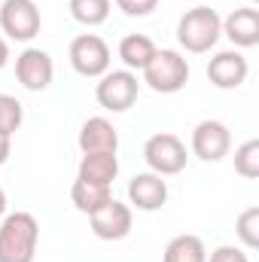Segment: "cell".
<instances>
[{
    "label": "cell",
    "instance_id": "obj_14",
    "mask_svg": "<svg viewBox=\"0 0 259 262\" xmlns=\"http://www.w3.org/2000/svg\"><path fill=\"white\" fill-rule=\"evenodd\" d=\"M116 146H119V134L101 116L89 119L79 131V149L82 152H116Z\"/></svg>",
    "mask_w": 259,
    "mask_h": 262
},
{
    "label": "cell",
    "instance_id": "obj_5",
    "mask_svg": "<svg viewBox=\"0 0 259 262\" xmlns=\"http://www.w3.org/2000/svg\"><path fill=\"white\" fill-rule=\"evenodd\" d=\"M70 64L82 76H101L110 67V46L98 34H79L70 43Z\"/></svg>",
    "mask_w": 259,
    "mask_h": 262
},
{
    "label": "cell",
    "instance_id": "obj_19",
    "mask_svg": "<svg viewBox=\"0 0 259 262\" xmlns=\"http://www.w3.org/2000/svg\"><path fill=\"white\" fill-rule=\"evenodd\" d=\"M73 18L82 25H101L110 15V0H70L67 3Z\"/></svg>",
    "mask_w": 259,
    "mask_h": 262
},
{
    "label": "cell",
    "instance_id": "obj_10",
    "mask_svg": "<svg viewBox=\"0 0 259 262\" xmlns=\"http://www.w3.org/2000/svg\"><path fill=\"white\" fill-rule=\"evenodd\" d=\"M52 58L43 52V49H25L15 61V76L25 89L31 92H43L49 82H52Z\"/></svg>",
    "mask_w": 259,
    "mask_h": 262
},
{
    "label": "cell",
    "instance_id": "obj_16",
    "mask_svg": "<svg viewBox=\"0 0 259 262\" xmlns=\"http://www.w3.org/2000/svg\"><path fill=\"white\" fill-rule=\"evenodd\" d=\"M70 198H73V204L82 213H95L98 207H104L113 195H110V186L107 183H89V180H79L76 177V183L70 189Z\"/></svg>",
    "mask_w": 259,
    "mask_h": 262
},
{
    "label": "cell",
    "instance_id": "obj_21",
    "mask_svg": "<svg viewBox=\"0 0 259 262\" xmlns=\"http://www.w3.org/2000/svg\"><path fill=\"white\" fill-rule=\"evenodd\" d=\"M21 125V104L12 95H0V134H12Z\"/></svg>",
    "mask_w": 259,
    "mask_h": 262
},
{
    "label": "cell",
    "instance_id": "obj_2",
    "mask_svg": "<svg viewBox=\"0 0 259 262\" xmlns=\"http://www.w3.org/2000/svg\"><path fill=\"white\" fill-rule=\"evenodd\" d=\"M220 31H223V21H220L217 9H210V6H192L180 18V25H177V40L189 52H207L220 40Z\"/></svg>",
    "mask_w": 259,
    "mask_h": 262
},
{
    "label": "cell",
    "instance_id": "obj_6",
    "mask_svg": "<svg viewBox=\"0 0 259 262\" xmlns=\"http://www.w3.org/2000/svg\"><path fill=\"white\" fill-rule=\"evenodd\" d=\"M95 95H98V104L104 110L122 113V110H128L131 104L137 101V76L131 70H113V73H107L98 82Z\"/></svg>",
    "mask_w": 259,
    "mask_h": 262
},
{
    "label": "cell",
    "instance_id": "obj_22",
    "mask_svg": "<svg viewBox=\"0 0 259 262\" xmlns=\"http://www.w3.org/2000/svg\"><path fill=\"white\" fill-rule=\"evenodd\" d=\"M238 238L247 247H259V207H247L238 216Z\"/></svg>",
    "mask_w": 259,
    "mask_h": 262
},
{
    "label": "cell",
    "instance_id": "obj_13",
    "mask_svg": "<svg viewBox=\"0 0 259 262\" xmlns=\"http://www.w3.org/2000/svg\"><path fill=\"white\" fill-rule=\"evenodd\" d=\"M226 37L235 43V46H256L259 43V12L250 6H241V9H232V15L226 18Z\"/></svg>",
    "mask_w": 259,
    "mask_h": 262
},
{
    "label": "cell",
    "instance_id": "obj_26",
    "mask_svg": "<svg viewBox=\"0 0 259 262\" xmlns=\"http://www.w3.org/2000/svg\"><path fill=\"white\" fill-rule=\"evenodd\" d=\"M6 58H9V49H6V43L0 40V67L6 64Z\"/></svg>",
    "mask_w": 259,
    "mask_h": 262
},
{
    "label": "cell",
    "instance_id": "obj_3",
    "mask_svg": "<svg viewBox=\"0 0 259 262\" xmlns=\"http://www.w3.org/2000/svg\"><path fill=\"white\" fill-rule=\"evenodd\" d=\"M143 79L153 92L171 95L189 82V64H186V58H180L171 49H156L153 58L143 64Z\"/></svg>",
    "mask_w": 259,
    "mask_h": 262
},
{
    "label": "cell",
    "instance_id": "obj_4",
    "mask_svg": "<svg viewBox=\"0 0 259 262\" xmlns=\"http://www.w3.org/2000/svg\"><path fill=\"white\" fill-rule=\"evenodd\" d=\"M143 159L156 174H180L186 168V146L177 134H153L143 146Z\"/></svg>",
    "mask_w": 259,
    "mask_h": 262
},
{
    "label": "cell",
    "instance_id": "obj_12",
    "mask_svg": "<svg viewBox=\"0 0 259 262\" xmlns=\"http://www.w3.org/2000/svg\"><path fill=\"white\" fill-rule=\"evenodd\" d=\"M128 198L140 210H159L168 201V186L159 174H134L128 183Z\"/></svg>",
    "mask_w": 259,
    "mask_h": 262
},
{
    "label": "cell",
    "instance_id": "obj_20",
    "mask_svg": "<svg viewBox=\"0 0 259 262\" xmlns=\"http://www.w3.org/2000/svg\"><path fill=\"white\" fill-rule=\"evenodd\" d=\"M235 171L247 180L259 177V140H247L235 152Z\"/></svg>",
    "mask_w": 259,
    "mask_h": 262
},
{
    "label": "cell",
    "instance_id": "obj_11",
    "mask_svg": "<svg viewBox=\"0 0 259 262\" xmlns=\"http://www.w3.org/2000/svg\"><path fill=\"white\" fill-rule=\"evenodd\" d=\"M207 79L217 89H238L247 79V58L241 52H220L207 64Z\"/></svg>",
    "mask_w": 259,
    "mask_h": 262
},
{
    "label": "cell",
    "instance_id": "obj_7",
    "mask_svg": "<svg viewBox=\"0 0 259 262\" xmlns=\"http://www.w3.org/2000/svg\"><path fill=\"white\" fill-rule=\"evenodd\" d=\"M0 28L12 40H31L40 31V9L34 0H3L0 6Z\"/></svg>",
    "mask_w": 259,
    "mask_h": 262
},
{
    "label": "cell",
    "instance_id": "obj_24",
    "mask_svg": "<svg viewBox=\"0 0 259 262\" xmlns=\"http://www.w3.org/2000/svg\"><path fill=\"white\" fill-rule=\"evenodd\" d=\"M207 262H250V259H247V253H241L238 247H217Z\"/></svg>",
    "mask_w": 259,
    "mask_h": 262
},
{
    "label": "cell",
    "instance_id": "obj_18",
    "mask_svg": "<svg viewBox=\"0 0 259 262\" xmlns=\"http://www.w3.org/2000/svg\"><path fill=\"white\" fill-rule=\"evenodd\" d=\"M165 262H204V244L195 235H177L165 247Z\"/></svg>",
    "mask_w": 259,
    "mask_h": 262
},
{
    "label": "cell",
    "instance_id": "obj_27",
    "mask_svg": "<svg viewBox=\"0 0 259 262\" xmlns=\"http://www.w3.org/2000/svg\"><path fill=\"white\" fill-rule=\"evenodd\" d=\"M6 210V195H3V189H0V213Z\"/></svg>",
    "mask_w": 259,
    "mask_h": 262
},
{
    "label": "cell",
    "instance_id": "obj_17",
    "mask_svg": "<svg viewBox=\"0 0 259 262\" xmlns=\"http://www.w3.org/2000/svg\"><path fill=\"white\" fill-rule=\"evenodd\" d=\"M153 52H156V43L143 34H128L119 43V58L128 67H137V70H143V64L153 58Z\"/></svg>",
    "mask_w": 259,
    "mask_h": 262
},
{
    "label": "cell",
    "instance_id": "obj_25",
    "mask_svg": "<svg viewBox=\"0 0 259 262\" xmlns=\"http://www.w3.org/2000/svg\"><path fill=\"white\" fill-rule=\"evenodd\" d=\"M6 156H9V137H6V134H0V165L6 162Z\"/></svg>",
    "mask_w": 259,
    "mask_h": 262
},
{
    "label": "cell",
    "instance_id": "obj_1",
    "mask_svg": "<svg viewBox=\"0 0 259 262\" xmlns=\"http://www.w3.org/2000/svg\"><path fill=\"white\" fill-rule=\"evenodd\" d=\"M40 226L31 213H9L0 226V262H34Z\"/></svg>",
    "mask_w": 259,
    "mask_h": 262
},
{
    "label": "cell",
    "instance_id": "obj_9",
    "mask_svg": "<svg viewBox=\"0 0 259 262\" xmlns=\"http://www.w3.org/2000/svg\"><path fill=\"white\" fill-rule=\"evenodd\" d=\"M89 216H92V232H95L98 238H104V241H119V238H125L131 232L128 204H122V201H116V198H110L104 207H98V210L89 213Z\"/></svg>",
    "mask_w": 259,
    "mask_h": 262
},
{
    "label": "cell",
    "instance_id": "obj_23",
    "mask_svg": "<svg viewBox=\"0 0 259 262\" xmlns=\"http://www.w3.org/2000/svg\"><path fill=\"white\" fill-rule=\"evenodd\" d=\"M116 6L125 12V15H146L159 6V0H116Z\"/></svg>",
    "mask_w": 259,
    "mask_h": 262
},
{
    "label": "cell",
    "instance_id": "obj_15",
    "mask_svg": "<svg viewBox=\"0 0 259 262\" xmlns=\"http://www.w3.org/2000/svg\"><path fill=\"white\" fill-rule=\"evenodd\" d=\"M119 174V159L116 152H85L79 162V180L89 183H113Z\"/></svg>",
    "mask_w": 259,
    "mask_h": 262
},
{
    "label": "cell",
    "instance_id": "obj_8",
    "mask_svg": "<svg viewBox=\"0 0 259 262\" xmlns=\"http://www.w3.org/2000/svg\"><path fill=\"white\" fill-rule=\"evenodd\" d=\"M232 146V137H229V128L217 119H204L198 122L192 131V152L204 162H220Z\"/></svg>",
    "mask_w": 259,
    "mask_h": 262
}]
</instances>
